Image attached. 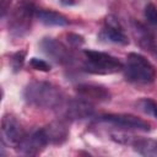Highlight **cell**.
I'll return each instance as SVG.
<instances>
[{
	"mask_svg": "<svg viewBox=\"0 0 157 157\" xmlns=\"http://www.w3.org/2000/svg\"><path fill=\"white\" fill-rule=\"evenodd\" d=\"M25 101L37 108L59 109L65 103V97L60 87L48 81H32L23 91Z\"/></svg>",
	"mask_w": 157,
	"mask_h": 157,
	"instance_id": "cell-1",
	"label": "cell"
},
{
	"mask_svg": "<svg viewBox=\"0 0 157 157\" xmlns=\"http://www.w3.org/2000/svg\"><path fill=\"white\" fill-rule=\"evenodd\" d=\"M123 72L128 81L135 83H152L156 78L155 66L139 53L128 54L125 65H123Z\"/></svg>",
	"mask_w": 157,
	"mask_h": 157,
	"instance_id": "cell-2",
	"label": "cell"
},
{
	"mask_svg": "<svg viewBox=\"0 0 157 157\" xmlns=\"http://www.w3.org/2000/svg\"><path fill=\"white\" fill-rule=\"evenodd\" d=\"M83 70L94 75H109L123 70V64L113 55L97 50H83Z\"/></svg>",
	"mask_w": 157,
	"mask_h": 157,
	"instance_id": "cell-3",
	"label": "cell"
},
{
	"mask_svg": "<svg viewBox=\"0 0 157 157\" xmlns=\"http://www.w3.org/2000/svg\"><path fill=\"white\" fill-rule=\"evenodd\" d=\"M37 10L32 2L20 4L12 12L9 21V31L13 37H23L29 32L32 18L36 15Z\"/></svg>",
	"mask_w": 157,
	"mask_h": 157,
	"instance_id": "cell-4",
	"label": "cell"
},
{
	"mask_svg": "<svg viewBox=\"0 0 157 157\" xmlns=\"http://www.w3.org/2000/svg\"><path fill=\"white\" fill-rule=\"evenodd\" d=\"M99 123H105V124H110L121 129H129V130H139V131H150L151 130V125L145 121L141 118H137L132 114H124V113H119V114H104L98 117L97 119Z\"/></svg>",
	"mask_w": 157,
	"mask_h": 157,
	"instance_id": "cell-5",
	"label": "cell"
},
{
	"mask_svg": "<svg viewBox=\"0 0 157 157\" xmlns=\"http://www.w3.org/2000/svg\"><path fill=\"white\" fill-rule=\"evenodd\" d=\"M49 144V139L44 129H38L32 131L29 135L25 136L18 144V151L26 156H36L40 153L45 146Z\"/></svg>",
	"mask_w": 157,
	"mask_h": 157,
	"instance_id": "cell-6",
	"label": "cell"
},
{
	"mask_svg": "<svg viewBox=\"0 0 157 157\" xmlns=\"http://www.w3.org/2000/svg\"><path fill=\"white\" fill-rule=\"evenodd\" d=\"M98 38L103 42L114 43V44H119V45L129 44V39H128L126 34L124 33V29H123L120 22L118 21L117 17H114L112 15L107 16L105 25L101 29Z\"/></svg>",
	"mask_w": 157,
	"mask_h": 157,
	"instance_id": "cell-7",
	"label": "cell"
},
{
	"mask_svg": "<svg viewBox=\"0 0 157 157\" xmlns=\"http://www.w3.org/2000/svg\"><path fill=\"white\" fill-rule=\"evenodd\" d=\"M25 137L23 130L21 128V124L18 120L7 114L4 115L1 120V140L2 144H6L9 146H18V144Z\"/></svg>",
	"mask_w": 157,
	"mask_h": 157,
	"instance_id": "cell-8",
	"label": "cell"
},
{
	"mask_svg": "<svg viewBox=\"0 0 157 157\" xmlns=\"http://www.w3.org/2000/svg\"><path fill=\"white\" fill-rule=\"evenodd\" d=\"M39 48L48 58H50L58 64H67L71 59V54L69 49L63 43L58 42L54 38L50 37L43 38L39 42Z\"/></svg>",
	"mask_w": 157,
	"mask_h": 157,
	"instance_id": "cell-9",
	"label": "cell"
},
{
	"mask_svg": "<svg viewBox=\"0 0 157 157\" xmlns=\"http://www.w3.org/2000/svg\"><path fill=\"white\" fill-rule=\"evenodd\" d=\"M63 107H65V117L67 119H85L92 117L94 113L92 102L82 97L70 99L66 104L64 103Z\"/></svg>",
	"mask_w": 157,
	"mask_h": 157,
	"instance_id": "cell-10",
	"label": "cell"
},
{
	"mask_svg": "<svg viewBox=\"0 0 157 157\" xmlns=\"http://www.w3.org/2000/svg\"><path fill=\"white\" fill-rule=\"evenodd\" d=\"M76 92L78 97H82L90 102L97 101V102H105L110 99L109 91L101 86V85H93V83H81L76 86Z\"/></svg>",
	"mask_w": 157,
	"mask_h": 157,
	"instance_id": "cell-11",
	"label": "cell"
},
{
	"mask_svg": "<svg viewBox=\"0 0 157 157\" xmlns=\"http://www.w3.org/2000/svg\"><path fill=\"white\" fill-rule=\"evenodd\" d=\"M134 33L137 38L136 40L139 42L140 47L144 48L145 50H148L157 59V42L153 39L151 32L146 27H144L141 23L135 22L134 23Z\"/></svg>",
	"mask_w": 157,
	"mask_h": 157,
	"instance_id": "cell-12",
	"label": "cell"
},
{
	"mask_svg": "<svg viewBox=\"0 0 157 157\" xmlns=\"http://www.w3.org/2000/svg\"><path fill=\"white\" fill-rule=\"evenodd\" d=\"M36 17L39 22L45 26H54V27H64L69 25V20L60 12L52 11V10H37Z\"/></svg>",
	"mask_w": 157,
	"mask_h": 157,
	"instance_id": "cell-13",
	"label": "cell"
},
{
	"mask_svg": "<svg viewBox=\"0 0 157 157\" xmlns=\"http://www.w3.org/2000/svg\"><path fill=\"white\" fill-rule=\"evenodd\" d=\"M47 136L49 139V144H61L69 136V128L65 121L58 120L44 128Z\"/></svg>",
	"mask_w": 157,
	"mask_h": 157,
	"instance_id": "cell-14",
	"label": "cell"
},
{
	"mask_svg": "<svg viewBox=\"0 0 157 157\" xmlns=\"http://www.w3.org/2000/svg\"><path fill=\"white\" fill-rule=\"evenodd\" d=\"M130 145L141 156L157 157V140H153V139H136V137H134Z\"/></svg>",
	"mask_w": 157,
	"mask_h": 157,
	"instance_id": "cell-15",
	"label": "cell"
},
{
	"mask_svg": "<svg viewBox=\"0 0 157 157\" xmlns=\"http://www.w3.org/2000/svg\"><path fill=\"white\" fill-rule=\"evenodd\" d=\"M136 104L141 112L157 119V102L151 98H141Z\"/></svg>",
	"mask_w": 157,
	"mask_h": 157,
	"instance_id": "cell-16",
	"label": "cell"
},
{
	"mask_svg": "<svg viewBox=\"0 0 157 157\" xmlns=\"http://www.w3.org/2000/svg\"><path fill=\"white\" fill-rule=\"evenodd\" d=\"M145 18L148 25L157 32V7L153 4H147L145 6Z\"/></svg>",
	"mask_w": 157,
	"mask_h": 157,
	"instance_id": "cell-17",
	"label": "cell"
},
{
	"mask_svg": "<svg viewBox=\"0 0 157 157\" xmlns=\"http://www.w3.org/2000/svg\"><path fill=\"white\" fill-rule=\"evenodd\" d=\"M25 58H26V52L25 50H20L17 53H15L11 58V66L13 72H17L21 70L23 63H25Z\"/></svg>",
	"mask_w": 157,
	"mask_h": 157,
	"instance_id": "cell-18",
	"label": "cell"
},
{
	"mask_svg": "<svg viewBox=\"0 0 157 157\" xmlns=\"http://www.w3.org/2000/svg\"><path fill=\"white\" fill-rule=\"evenodd\" d=\"M29 65H31L34 70L43 71V72H48V71H50V69H52L50 64H48L45 60L38 59V58H32V59L29 60Z\"/></svg>",
	"mask_w": 157,
	"mask_h": 157,
	"instance_id": "cell-19",
	"label": "cell"
},
{
	"mask_svg": "<svg viewBox=\"0 0 157 157\" xmlns=\"http://www.w3.org/2000/svg\"><path fill=\"white\" fill-rule=\"evenodd\" d=\"M67 42H69L71 45H74V47H80V45L83 44L85 40H83V37H82V36L70 33V34L67 36Z\"/></svg>",
	"mask_w": 157,
	"mask_h": 157,
	"instance_id": "cell-20",
	"label": "cell"
},
{
	"mask_svg": "<svg viewBox=\"0 0 157 157\" xmlns=\"http://www.w3.org/2000/svg\"><path fill=\"white\" fill-rule=\"evenodd\" d=\"M1 2V17L4 18L7 13V11L10 10V5H11V0H0Z\"/></svg>",
	"mask_w": 157,
	"mask_h": 157,
	"instance_id": "cell-21",
	"label": "cell"
},
{
	"mask_svg": "<svg viewBox=\"0 0 157 157\" xmlns=\"http://www.w3.org/2000/svg\"><path fill=\"white\" fill-rule=\"evenodd\" d=\"M59 1L64 6H72V5L76 4V0H59Z\"/></svg>",
	"mask_w": 157,
	"mask_h": 157,
	"instance_id": "cell-22",
	"label": "cell"
}]
</instances>
